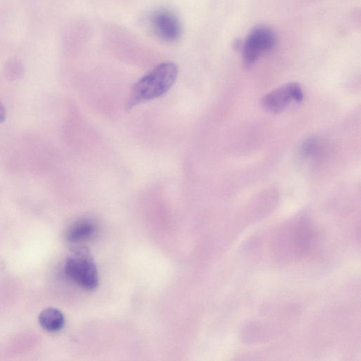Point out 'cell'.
I'll use <instances>...</instances> for the list:
<instances>
[{"mask_svg":"<svg viewBox=\"0 0 361 361\" xmlns=\"http://www.w3.org/2000/svg\"><path fill=\"white\" fill-rule=\"evenodd\" d=\"M177 75V66L173 63L165 62L157 66L134 85L126 109L164 94L175 82Z\"/></svg>","mask_w":361,"mask_h":361,"instance_id":"1","label":"cell"},{"mask_svg":"<svg viewBox=\"0 0 361 361\" xmlns=\"http://www.w3.org/2000/svg\"><path fill=\"white\" fill-rule=\"evenodd\" d=\"M64 272L70 279L85 290H92L98 285L96 264L85 247H77L67 257Z\"/></svg>","mask_w":361,"mask_h":361,"instance_id":"2","label":"cell"},{"mask_svg":"<svg viewBox=\"0 0 361 361\" xmlns=\"http://www.w3.org/2000/svg\"><path fill=\"white\" fill-rule=\"evenodd\" d=\"M276 44L274 31L266 26H258L247 35L243 44L244 62L250 66L264 52L273 49Z\"/></svg>","mask_w":361,"mask_h":361,"instance_id":"3","label":"cell"},{"mask_svg":"<svg viewBox=\"0 0 361 361\" xmlns=\"http://www.w3.org/2000/svg\"><path fill=\"white\" fill-rule=\"evenodd\" d=\"M303 99L301 87L295 82L281 86L266 94L262 99L263 108L273 114L283 111L294 101L300 103Z\"/></svg>","mask_w":361,"mask_h":361,"instance_id":"4","label":"cell"},{"mask_svg":"<svg viewBox=\"0 0 361 361\" xmlns=\"http://www.w3.org/2000/svg\"><path fill=\"white\" fill-rule=\"evenodd\" d=\"M150 25L154 34L166 42L177 41L182 32L180 23L171 11L160 10L151 17Z\"/></svg>","mask_w":361,"mask_h":361,"instance_id":"5","label":"cell"},{"mask_svg":"<svg viewBox=\"0 0 361 361\" xmlns=\"http://www.w3.org/2000/svg\"><path fill=\"white\" fill-rule=\"evenodd\" d=\"M97 231V224L92 219H82L75 221L66 233V240L70 243H78L93 237Z\"/></svg>","mask_w":361,"mask_h":361,"instance_id":"6","label":"cell"},{"mask_svg":"<svg viewBox=\"0 0 361 361\" xmlns=\"http://www.w3.org/2000/svg\"><path fill=\"white\" fill-rule=\"evenodd\" d=\"M39 322L44 329L55 332L63 328L65 319L63 313L59 310L48 307L39 314Z\"/></svg>","mask_w":361,"mask_h":361,"instance_id":"7","label":"cell"},{"mask_svg":"<svg viewBox=\"0 0 361 361\" xmlns=\"http://www.w3.org/2000/svg\"><path fill=\"white\" fill-rule=\"evenodd\" d=\"M316 141L313 138L307 140L302 146V154L304 157L310 156L314 150Z\"/></svg>","mask_w":361,"mask_h":361,"instance_id":"8","label":"cell"},{"mask_svg":"<svg viewBox=\"0 0 361 361\" xmlns=\"http://www.w3.org/2000/svg\"><path fill=\"white\" fill-rule=\"evenodd\" d=\"M5 109L0 102V123L3 122L5 120Z\"/></svg>","mask_w":361,"mask_h":361,"instance_id":"9","label":"cell"}]
</instances>
